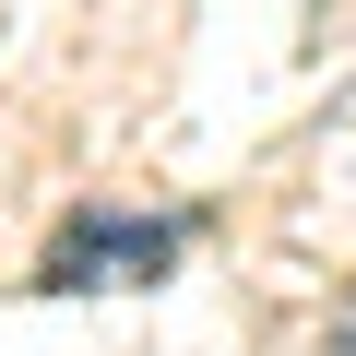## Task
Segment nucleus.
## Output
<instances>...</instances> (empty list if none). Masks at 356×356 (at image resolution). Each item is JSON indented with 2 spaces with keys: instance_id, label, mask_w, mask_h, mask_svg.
<instances>
[{
  "instance_id": "nucleus-1",
  "label": "nucleus",
  "mask_w": 356,
  "mask_h": 356,
  "mask_svg": "<svg viewBox=\"0 0 356 356\" xmlns=\"http://www.w3.org/2000/svg\"><path fill=\"white\" fill-rule=\"evenodd\" d=\"M178 250H191V214H119V202H83V214L48 238L36 285H48V297H119V285H154Z\"/></svg>"
},
{
  "instance_id": "nucleus-2",
  "label": "nucleus",
  "mask_w": 356,
  "mask_h": 356,
  "mask_svg": "<svg viewBox=\"0 0 356 356\" xmlns=\"http://www.w3.org/2000/svg\"><path fill=\"white\" fill-rule=\"evenodd\" d=\"M332 356H356V297H344V309H332Z\"/></svg>"
}]
</instances>
